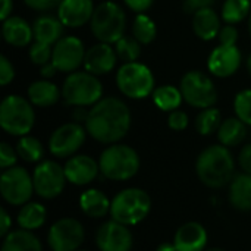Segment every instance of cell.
<instances>
[{"label":"cell","mask_w":251,"mask_h":251,"mask_svg":"<svg viewBox=\"0 0 251 251\" xmlns=\"http://www.w3.org/2000/svg\"><path fill=\"white\" fill-rule=\"evenodd\" d=\"M18 159H19V156H18L16 149L12 147L9 143L1 141L0 143V168L4 171L12 166H16Z\"/></svg>","instance_id":"38"},{"label":"cell","mask_w":251,"mask_h":251,"mask_svg":"<svg viewBox=\"0 0 251 251\" xmlns=\"http://www.w3.org/2000/svg\"><path fill=\"white\" fill-rule=\"evenodd\" d=\"M151 204V197L146 190L138 187L124 188L112 199L109 216L122 225L135 226L150 215Z\"/></svg>","instance_id":"4"},{"label":"cell","mask_w":251,"mask_h":251,"mask_svg":"<svg viewBox=\"0 0 251 251\" xmlns=\"http://www.w3.org/2000/svg\"><path fill=\"white\" fill-rule=\"evenodd\" d=\"M251 13V0H225L221 16L225 24L237 25L246 21Z\"/></svg>","instance_id":"34"},{"label":"cell","mask_w":251,"mask_h":251,"mask_svg":"<svg viewBox=\"0 0 251 251\" xmlns=\"http://www.w3.org/2000/svg\"><path fill=\"white\" fill-rule=\"evenodd\" d=\"M100 174L109 181H128L134 178L141 166L135 149L128 144L115 143L107 146L99 157Z\"/></svg>","instance_id":"3"},{"label":"cell","mask_w":251,"mask_h":251,"mask_svg":"<svg viewBox=\"0 0 251 251\" xmlns=\"http://www.w3.org/2000/svg\"><path fill=\"white\" fill-rule=\"evenodd\" d=\"M238 29L235 25L232 24H226V25H222L221 31H219V35H218V40H219V44H225V46H237V41H238Z\"/></svg>","instance_id":"39"},{"label":"cell","mask_w":251,"mask_h":251,"mask_svg":"<svg viewBox=\"0 0 251 251\" xmlns=\"http://www.w3.org/2000/svg\"><path fill=\"white\" fill-rule=\"evenodd\" d=\"M247 71H249V74H250L251 76V53L249 54V57H247Z\"/></svg>","instance_id":"51"},{"label":"cell","mask_w":251,"mask_h":251,"mask_svg":"<svg viewBox=\"0 0 251 251\" xmlns=\"http://www.w3.org/2000/svg\"><path fill=\"white\" fill-rule=\"evenodd\" d=\"M132 37L141 44H150L156 40L157 26L156 22L147 13H137L131 28Z\"/></svg>","instance_id":"32"},{"label":"cell","mask_w":251,"mask_h":251,"mask_svg":"<svg viewBox=\"0 0 251 251\" xmlns=\"http://www.w3.org/2000/svg\"><path fill=\"white\" fill-rule=\"evenodd\" d=\"M216 0H184V10L187 13H194L203 7H212Z\"/></svg>","instance_id":"46"},{"label":"cell","mask_w":251,"mask_h":251,"mask_svg":"<svg viewBox=\"0 0 251 251\" xmlns=\"http://www.w3.org/2000/svg\"><path fill=\"white\" fill-rule=\"evenodd\" d=\"M188 122H190L188 115L184 110H179V109L171 112L169 116H168V125H169V128L174 129V131H178V132L187 129Z\"/></svg>","instance_id":"40"},{"label":"cell","mask_w":251,"mask_h":251,"mask_svg":"<svg viewBox=\"0 0 251 251\" xmlns=\"http://www.w3.org/2000/svg\"><path fill=\"white\" fill-rule=\"evenodd\" d=\"M184 101L196 109H207L216 104L218 90L212 78L201 71H188L179 82Z\"/></svg>","instance_id":"9"},{"label":"cell","mask_w":251,"mask_h":251,"mask_svg":"<svg viewBox=\"0 0 251 251\" xmlns=\"http://www.w3.org/2000/svg\"><path fill=\"white\" fill-rule=\"evenodd\" d=\"M90 29L97 41L115 44L125 35L126 13L116 1H101L94 9Z\"/></svg>","instance_id":"6"},{"label":"cell","mask_w":251,"mask_h":251,"mask_svg":"<svg viewBox=\"0 0 251 251\" xmlns=\"http://www.w3.org/2000/svg\"><path fill=\"white\" fill-rule=\"evenodd\" d=\"M56 72H57V68L53 65V62H49V63L40 66V75L44 79H51L56 75Z\"/></svg>","instance_id":"47"},{"label":"cell","mask_w":251,"mask_h":251,"mask_svg":"<svg viewBox=\"0 0 251 251\" xmlns=\"http://www.w3.org/2000/svg\"><path fill=\"white\" fill-rule=\"evenodd\" d=\"M153 103L154 106L162 110V112H174L178 110L181 103L184 101L182 93L179 90V87L171 85V84H165L160 87H156L153 94Z\"/></svg>","instance_id":"30"},{"label":"cell","mask_w":251,"mask_h":251,"mask_svg":"<svg viewBox=\"0 0 251 251\" xmlns=\"http://www.w3.org/2000/svg\"><path fill=\"white\" fill-rule=\"evenodd\" d=\"M12 226H13L12 216L9 215V212L4 207H1L0 209V237L4 238L9 232H12L13 231Z\"/></svg>","instance_id":"45"},{"label":"cell","mask_w":251,"mask_h":251,"mask_svg":"<svg viewBox=\"0 0 251 251\" xmlns=\"http://www.w3.org/2000/svg\"><path fill=\"white\" fill-rule=\"evenodd\" d=\"M85 240L82 222L75 218H60L53 222L47 232V244L51 251H76Z\"/></svg>","instance_id":"13"},{"label":"cell","mask_w":251,"mask_h":251,"mask_svg":"<svg viewBox=\"0 0 251 251\" xmlns=\"http://www.w3.org/2000/svg\"><path fill=\"white\" fill-rule=\"evenodd\" d=\"M1 35L3 40L12 47H26L32 44L34 29L26 19L12 15L1 24Z\"/></svg>","instance_id":"21"},{"label":"cell","mask_w":251,"mask_h":251,"mask_svg":"<svg viewBox=\"0 0 251 251\" xmlns=\"http://www.w3.org/2000/svg\"><path fill=\"white\" fill-rule=\"evenodd\" d=\"M63 169L68 182L76 187L90 185L100 175L99 160L88 154H75L69 157L65 162Z\"/></svg>","instance_id":"17"},{"label":"cell","mask_w":251,"mask_h":251,"mask_svg":"<svg viewBox=\"0 0 251 251\" xmlns=\"http://www.w3.org/2000/svg\"><path fill=\"white\" fill-rule=\"evenodd\" d=\"M228 200L229 204L240 212H251V175L241 172L235 174L229 182Z\"/></svg>","instance_id":"26"},{"label":"cell","mask_w":251,"mask_h":251,"mask_svg":"<svg viewBox=\"0 0 251 251\" xmlns=\"http://www.w3.org/2000/svg\"><path fill=\"white\" fill-rule=\"evenodd\" d=\"M24 3L37 12H49L53 9H57L62 0H24Z\"/></svg>","instance_id":"42"},{"label":"cell","mask_w":251,"mask_h":251,"mask_svg":"<svg viewBox=\"0 0 251 251\" xmlns=\"http://www.w3.org/2000/svg\"><path fill=\"white\" fill-rule=\"evenodd\" d=\"M32 182L35 194L43 200L59 197L66 187V175L63 166L56 160H41L32 171Z\"/></svg>","instance_id":"11"},{"label":"cell","mask_w":251,"mask_h":251,"mask_svg":"<svg viewBox=\"0 0 251 251\" xmlns=\"http://www.w3.org/2000/svg\"><path fill=\"white\" fill-rule=\"evenodd\" d=\"M222 113L218 107L212 106L207 109H201L200 113L196 116V131L200 135L209 137L215 132H218L221 124H222Z\"/></svg>","instance_id":"33"},{"label":"cell","mask_w":251,"mask_h":251,"mask_svg":"<svg viewBox=\"0 0 251 251\" xmlns=\"http://www.w3.org/2000/svg\"><path fill=\"white\" fill-rule=\"evenodd\" d=\"M0 251H43V244L34 232L19 228L3 238Z\"/></svg>","instance_id":"28"},{"label":"cell","mask_w":251,"mask_h":251,"mask_svg":"<svg viewBox=\"0 0 251 251\" xmlns=\"http://www.w3.org/2000/svg\"><path fill=\"white\" fill-rule=\"evenodd\" d=\"M118 54L113 44L109 43H96L85 51L84 71L100 76L110 74L118 63Z\"/></svg>","instance_id":"18"},{"label":"cell","mask_w":251,"mask_h":251,"mask_svg":"<svg viewBox=\"0 0 251 251\" xmlns=\"http://www.w3.org/2000/svg\"><path fill=\"white\" fill-rule=\"evenodd\" d=\"M0 194L1 199L10 206H24L31 201L34 191L32 174L22 166H12L4 169L0 176Z\"/></svg>","instance_id":"10"},{"label":"cell","mask_w":251,"mask_h":251,"mask_svg":"<svg viewBox=\"0 0 251 251\" xmlns=\"http://www.w3.org/2000/svg\"><path fill=\"white\" fill-rule=\"evenodd\" d=\"M85 47L81 38L75 35H63L54 46L51 53V62L59 72L72 74L84 66Z\"/></svg>","instance_id":"14"},{"label":"cell","mask_w":251,"mask_h":251,"mask_svg":"<svg viewBox=\"0 0 251 251\" xmlns=\"http://www.w3.org/2000/svg\"><path fill=\"white\" fill-rule=\"evenodd\" d=\"M222 28V16H219L213 7H203L193 13V31L203 41H212L218 38Z\"/></svg>","instance_id":"22"},{"label":"cell","mask_w":251,"mask_h":251,"mask_svg":"<svg viewBox=\"0 0 251 251\" xmlns=\"http://www.w3.org/2000/svg\"><path fill=\"white\" fill-rule=\"evenodd\" d=\"M19 159H22L26 163H40L44 157V146L43 143L32 137V135H24L18 140L15 146Z\"/></svg>","instance_id":"31"},{"label":"cell","mask_w":251,"mask_h":251,"mask_svg":"<svg viewBox=\"0 0 251 251\" xmlns=\"http://www.w3.org/2000/svg\"><path fill=\"white\" fill-rule=\"evenodd\" d=\"M26 96L35 107H51L62 99V88L50 79L41 78L28 85Z\"/></svg>","instance_id":"23"},{"label":"cell","mask_w":251,"mask_h":251,"mask_svg":"<svg viewBox=\"0 0 251 251\" xmlns=\"http://www.w3.org/2000/svg\"><path fill=\"white\" fill-rule=\"evenodd\" d=\"M63 28H65V25L60 22V19L57 16L40 15L32 22L34 41L54 46L63 37Z\"/></svg>","instance_id":"25"},{"label":"cell","mask_w":251,"mask_h":251,"mask_svg":"<svg viewBox=\"0 0 251 251\" xmlns=\"http://www.w3.org/2000/svg\"><path fill=\"white\" fill-rule=\"evenodd\" d=\"M62 99L68 106L91 107L103 99V84L87 71H75L63 81Z\"/></svg>","instance_id":"7"},{"label":"cell","mask_w":251,"mask_h":251,"mask_svg":"<svg viewBox=\"0 0 251 251\" xmlns=\"http://www.w3.org/2000/svg\"><path fill=\"white\" fill-rule=\"evenodd\" d=\"M172 241L176 251H204L207 249L209 234L200 222L190 221L176 229Z\"/></svg>","instance_id":"19"},{"label":"cell","mask_w":251,"mask_h":251,"mask_svg":"<svg viewBox=\"0 0 251 251\" xmlns=\"http://www.w3.org/2000/svg\"><path fill=\"white\" fill-rule=\"evenodd\" d=\"M15 78V66L13 63L4 56H0V85H9Z\"/></svg>","instance_id":"41"},{"label":"cell","mask_w":251,"mask_h":251,"mask_svg":"<svg viewBox=\"0 0 251 251\" xmlns=\"http://www.w3.org/2000/svg\"><path fill=\"white\" fill-rule=\"evenodd\" d=\"M88 132L82 124L66 122L57 126L49 138V151L57 159H69L75 156L84 146Z\"/></svg>","instance_id":"12"},{"label":"cell","mask_w":251,"mask_h":251,"mask_svg":"<svg viewBox=\"0 0 251 251\" xmlns=\"http://www.w3.org/2000/svg\"><path fill=\"white\" fill-rule=\"evenodd\" d=\"M196 174L200 182L212 190H221L235 176V159L222 144L206 147L196 160Z\"/></svg>","instance_id":"2"},{"label":"cell","mask_w":251,"mask_h":251,"mask_svg":"<svg viewBox=\"0 0 251 251\" xmlns=\"http://www.w3.org/2000/svg\"><path fill=\"white\" fill-rule=\"evenodd\" d=\"M76 251H90V250H84V249H79V250H76Z\"/></svg>","instance_id":"54"},{"label":"cell","mask_w":251,"mask_h":251,"mask_svg":"<svg viewBox=\"0 0 251 251\" xmlns=\"http://www.w3.org/2000/svg\"><path fill=\"white\" fill-rule=\"evenodd\" d=\"M51 53H53V46L43 44L38 41H34L28 50L29 60L37 66H43V65L51 62Z\"/></svg>","instance_id":"37"},{"label":"cell","mask_w":251,"mask_h":251,"mask_svg":"<svg viewBox=\"0 0 251 251\" xmlns=\"http://www.w3.org/2000/svg\"><path fill=\"white\" fill-rule=\"evenodd\" d=\"M94 9L93 0H62L57 7V18L68 28H79L90 24Z\"/></svg>","instance_id":"20"},{"label":"cell","mask_w":251,"mask_h":251,"mask_svg":"<svg viewBox=\"0 0 251 251\" xmlns=\"http://www.w3.org/2000/svg\"><path fill=\"white\" fill-rule=\"evenodd\" d=\"M249 34H250V38H251V13H250V16H249Z\"/></svg>","instance_id":"53"},{"label":"cell","mask_w":251,"mask_h":251,"mask_svg":"<svg viewBox=\"0 0 251 251\" xmlns=\"http://www.w3.org/2000/svg\"><path fill=\"white\" fill-rule=\"evenodd\" d=\"M238 166L241 172L250 174L251 175V143H247L243 146V149L238 153Z\"/></svg>","instance_id":"43"},{"label":"cell","mask_w":251,"mask_h":251,"mask_svg":"<svg viewBox=\"0 0 251 251\" xmlns=\"http://www.w3.org/2000/svg\"><path fill=\"white\" fill-rule=\"evenodd\" d=\"M88 110L90 109H87V107H75V110H74V122L85 124L87 116H88Z\"/></svg>","instance_id":"49"},{"label":"cell","mask_w":251,"mask_h":251,"mask_svg":"<svg viewBox=\"0 0 251 251\" xmlns=\"http://www.w3.org/2000/svg\"><path fill=\"white\" fill-rule=\"evenodd\" d=\"M156 251H176V249H175V244H174V241H172V243H168V241H165V243H160V244L157 246Z\"/></svg>","instance_id":"50"},{"label":"cell","mask_w":251,"mask_h":251,"mask_svg":"<svg viewBox=\"0 0 251 251\" xmlns=\"http://www.w3.org/2000/svg\"><path fill=\"white\" fill-rule=\"evenodd\" d=\"M113 46H115L118 59L124 63L137 62L141 54V43H138L134 37L124 35Z\"/></svg>","instance_id":"35"},{"label":"cell","mask_w":251,"mask_h":251,"mask_svg":"<svg viewBox=\"0 0 251 251\" xmlns=\"http://www.w3.org/2000/svg\"><path fill=\"white\" fill-rule=\"evenodd\" d=\"M204 251H226V250H224V249H221V247H210V249H206Z\"/></svg>","instance_id":"52"},{"label":"cell","mask_w":251,"mask_h":251,"mask_svg":"<svg viewBox=\"0 0 251 251\" xmlns=\"http://www.w3.org/2000/svg\"><path fill=\"white\" fill-rule=\"evenodd\" d=\"M234 112L247 126H251V88H244L237 93L234 99Z\"/></svg>","instance_id":"36"},{"label":"cell","mask_w":251,"mask_h":251,"mask_svg":"<svg viewBox=\"0 0 251 251\" xmlns=\"http://www.w3.org/2000/svg\"><path fill=\"white\" fill-rule=\"evenodd\" d=\"M243 62L241 50L237 46H216L207 57V69L216 78H229L238 72Z\"/></svg>","instance_id":"16"},{"label":"cell","mask_w":251,"mask_h":251,"mask_svg":"<svg viewBox=\"0 0 251 251\" xmlns=\"http://www.w3.org/2000/svg\"><path fill=\"white\" fill-rule=\"evenodd\" d=\"M216 135H218L219 144L228 149L237 147L243 144V141L247 137V125L237 116H231L222 121Z\"/></svg>","instance_id":"29"},{"label":"cell","mask_w":251,"mask_h":251,"mask_svg":"<svg viewBox=\"0 0 251 251\" xmlns=\"http://www.w3.org/2000/svg\"><path fill=\"white\" fill-rule=\"evenodd\" d=\"M131 110L118 97H103L90 107L84 124L88 135L100 144H115L126 137L131 129Z\"/></svg>","instance_id":"1"},{"label":"cell","mask_w":251,"mask_h":251,"mask_svg":"<svg viewBox=\"0 0 251 251\" xmlns=\"http://www.w3.org/2000/svg\"><path fill=\"white\" fill-rule=\"evenodd\" d=\"M125 6L135 13H146L154 3V0H124Z\"/></svg>","instance_id":"44"},{"label":"cell","mask_w":251,"mask_h":251,"mask_svg":"<svg viewBox=\"0 0 251 251\" xmlns=\"http://www.w3.org/2000/svg\"><path fill=\"white\" fill-rule=\"evenodd\" d=\"M12 10H13V0H1V9H0L1 21L12 16Z\"/></svg>","instance_id":"48"},{"label":"cell","mask_w":251,"mask_h":251,"mask_svg":"<svg viewBox=\"0 0 251 251\" xmlns=\"http://www.w3.org/2000/svg\"><path fill=\"white\" fill-rule=\"evenodd\" d=\"M134 244L129 226L113 219L103 222L96 232V246L99 251H131Z\"/></svg>","instance_id":"15"},{"label":"cell","mask_w":251,"mask_h":251,"mask_svg":"<svg viewBox=\"0 0 251 251\" xmlns=\"http://www.w3.org/2000/svg\"><path fill=\"white\" fill-rule=\"evenodd\" d=\"M47 221V209L44 204L38 201H28L19 207L16 215V224L21 229L25 231H37L44 226Z\"/></svg>","instance_id":"27"},{"label":"cell","mask_w":251,"mask_h":251,"mask_svg":"<svg viewBox=\"0 0 251 251\" xmlns=\"http://www.w3.org/2000/svg\"><path fill=\"white\" fill-rule=\"evenodd\" d=\"M35 125V110L28 99L18 94L6 96L0 103V126L12 137L28 135Z\"/></svg>","instance_id":"5"},{"label":"cell","mask_w":251,"mask_h":251,"mask_svg":"<svg viewBox=\"0 0 251 251\" xmlns=\"http://www.w3.org/2000/svg\"><path fill=\"white\" fill-rule=\"evenodd\" d=\"M81 212L91 219H103L110 215L112 200L99 188H88L79 196Z\"/></svg>","instance_id":"24"},{"label":"cell","mask_w":251,"mask_h":251,"mask_svg":"<svg viewBox=\"0 0 251 251\" xmlns=\"http://www.w3.org/2000/svg\"><path fill=\"white\" fill-rule=\"evenodd\" d=\"M156 81L151 69L141 62L122 63L116 71V87L128 99L141 100L153 94Z\"/></svg>","instance_id":"8"}]
</instances>
